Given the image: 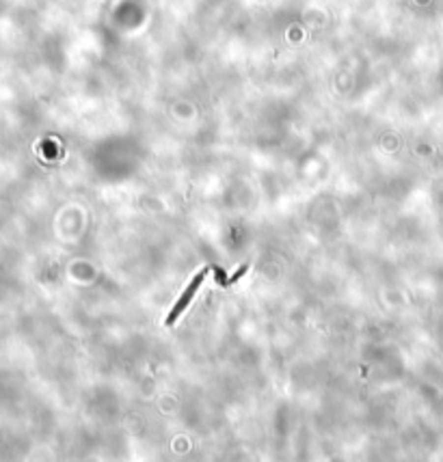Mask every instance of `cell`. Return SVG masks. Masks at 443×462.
<instances>
[{
  "label": "cell",
  "mask_w": 443,
  "mask_h": 462,
  "mask_svg": "<svg viewBox=\"0 0 443 462\" xmlns=\"http://www.w3.org/2000/svg\"><path fill=\"white\" fill-rule=\"evenodd\" d=\"M247 270H249V264H244L242 268H238L236 272H234V274H232V276H229V279H227V285H232V283H236V281H240V276H242L244 272H247Z\"/></svg>",
  "instance_id": "2"
},
{
  "label": "cell",
  "mask_w": 443,
  "mask_h": 462,
  "mask_svg": "<svg viewBox=\"0 0 443 462\" xmlns=\"http://www.w3.org/2000/svg\"><path fill=\"white\" fill-rule=\"evenodd\" d=\"M206 276H207V268H204V270H201V272H199V274H197V276H195V279H193V281H190V285H188V287H186V290H184V294H182V296H179V300L176 302V307H173V309H171V313H169V315H167V320H165V324H167V326H171V324H176V320L179 318V315H182V311H184V309H186V307H188V302H190V300H193V296L197 294V290H199V285H201V281H204V279H206Z\"/></svg>",
  "instance_id": "1"
},
{
  "label": "cell",
  "mask_w": 443,
  "mask_h": 462,
  "mask_svg": "<svg viewBox=\"0 0 443 462\" xmlns=\"http://www.w3.org/2000/svg\"><path fill=\"white\" fill-rule=\"evenodd\" d=\"M214 272H216V281H218V283H221V285H227V276H225V272H223L221 268H216Z\"/></svg>",
  "instance_id": "3"
}]
</instances>
